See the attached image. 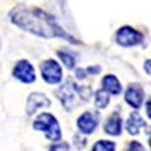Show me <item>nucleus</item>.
I'll use <instances>...</instances> for the list:
<instances>
[{
  "label": "nucleus",
  "mask_w": 151,
  "mask_h": 151,
  "mask_svg": "<svg viewBox=\"0 0 151 151\" xmlns=\"http://www.w3.org/2000/svg\"><path fill=\"white\" fill-rule=\"evenodd\" d=\"M9 20L21 30H26L40 38H45V40L59 38V40H65L76 45L80 44V41L76 40L73 35H70L52 14H48L47 11L41 8L21 5L15 6L9 11Z\"/></svg>",
  "instance_id": "nucleus-1"
},
{
  "label": "nucleus",
  "mask_w": 151,
  "mask_h": 151,
  "mask_svg": "<svg viewBox=\"0 0 151 151\" xmlns=\"http://www.w3.org/2000/svg\"><path fill=\"white\" fill-rule=\"evenodd\" d=\"M55 95L58 97L60 104L64 106V109L71 112L80 104L89 101L91 89L88 86H80L73 80H67L55 91Z\"/></svg>",
  "instance_id": "nucleus-2"
},
{
  "label": "nucleus",
  "mask_w": 151,
  "mask_h": 151,
  "mask_svg": "<svg viewBox=\"0 0 151 151\" xmlns=\"http://www.w3.org/2000/svg\"><path fill=\"white\" fill-rule=\"evenodd\" d=\"M33 129L38 132H42L47 139L52 142H58L62 139V130H60L59 121L56 119L53 113H48V112L40 113L33 121Z\"/></svg>",
  "instance_id": "nucleus-3"
},
{
  "label": "nucleus",
  "mask_w": 151,
  "mask_h": 151,
  "mask_svg": "<svg viewBox=\"0 0 151 151\" xmlns=\"http://www.w3.org/2000/svg\"><path fill=\"white\" fill-rule=\"evenodd\" d=\"M41 70V76L45 83L48 85H58L62 82V77H64V73H62L60 64L55 59H45L44 62H41L40 65Z\"/></svg>",
  "instance_id": "nucleus-4"
},
{
  "label": "nucleus",
  "mask_w": 151,
  "mask_h": 151,
  "mask_svg": "<svg viewBox=\"0 0 151 151\" xmlns=\"http://www.w3.org/2000/svg\"><path fill=\"white\" fill-rule=\"evenodd\" d=\"M12 77L21 83L29 85L36 80V71L27 59H20L12 68Z\"/></svg>",
  "instance_id": "nucleus-5"
},
{
  "label": "nucleus",
  "mask_w": 151,
  "mask_h": 151,
  "mask_svg": "<svg viewBox=\"0 0 151 151\" xmlns=\"http://www.w3.org/2000/svg\"><path fill=\"white\" fill-rule=\"evenodd\" d=\"M116 42L122 47H134L144 41V35L132 26H122L116 32Z\"/></svg>",
  "instance_id": "nucleus-6"
},
{
  "label": "nucleus",
  "mask_w": 151,
  "mask_h": 151,
  "mask_svg": "<svg viewBox=\"0 0 151 151\" xmlns=\"http://www.w3.org/2000/svg\"><path fill=\"white\" fill-rule=\"evenodd\" d=\"M98 124H100V115L97 112H91V110L83 112L82 115L77 118V121H76V125H77L79 133H82L83 136L92 134L97 130Z\"/></svg>",
  "instance_id": "nucleus-7"
},
{
  "label": "nucleus",
  "mask_w": 151,
  "mask_h": 151,
  "mask_svg": "<svg viewBox=\"0 0 151 151\" xmlns=\"http://www.w3.org/2000/svg\"><path fill=\"white\" fill-rule=\"evenodd\" d=\"M52 101L50 98L41 92H32L29 97H27V101H26V113L29 116L35 115L36 112H40L41 109H45V107H50Z\"/></svg>",
  "instance_id": "nucleus-8"
},
{
  "label": "nucleus",
  "mask_w": 151,
  "mask_h": 151,
  "mask_svg": "<svg viewBox=\"0 0 151 151\" xmlns=\"http://www.w3.org/2000/svg\"><path fill=\"white\" fill-rule=\"evenodd\" d=\"M144 89H142V86L141 85H137V83H132L129 85V88L125 89L124 92V100H125V103H127L129 106H132L133 109H139L144 103Z\"/></svg>",
  "instance_id": "nucleus-9"
},
{
  "label": "nucleus",
  "mask_w": 151,
  "mask_h": 151,
  "mask_svg": "<svg viewBox=\"0 0 151 151\" xmlns=\"http://www.w3.org/2000/svg\"><path fill=\"white\" fill-rule=\"evenodd\" d=\"M145 127H147V122L137 112H133L129 116L127 122H125V130H127L129 134H132V136H137Z\"/></svg>",
  "instance_id": "nucleus-10"
},
{
  "label": "nucleus",
  "mask_w": 151,
  "mask_h": 151,
  "mask_svg": "<svg viewBox=\"0 0 151 151\" xmlns=\"http://www.w3.org/2000/svg\"><path fill=\"white\" fill-rule=\"evenodd\" d=\"M101 89L106 91L109 95H119L122 91V85L118 80L116 76L113 74H106L101 80Z\"/></svg>",
  "instance_id": "nucleus-11"
},
{
  "label": "nucleus",
  "mask_w": 151,
  "mask_h": 151,
  "mask_svg": "<svg viewBox=\"0 0 151 151\" xmlns=\"http://www.w3.org/2000/svg\"><path fill=\"white\" fill-rule=\"evenodd\" d=\"M104 132L110 136H119L122 133V118L118 113H112L104 122Z\"/></svg>",
  "instance_id": "nucleus-12"
},
{
  "label": "nucleus",
  "mask_w": 151,
  "mask_h": 151,
  "mask_svg": "<svg viewBox=\"0 0 151 151\" xmlns=\"http://www.w3.org/2000/svg\"><path fill=\"white\" fill-rule=\"evenodd\" d=\"M109 103H110V95L106 91H103V89H98L95 92V95H94V104H95V107L97 109H104V107L109 106Z\"/></svg>",
  "instance_id": "nucleus-13"
},
{
  "label": "nucleus",
  "mask_w": 151,
  "mask_h": 151,
  "mask_svg": "<svg viewBox=\"0 0 151 151\" xmlns=\"http://www.w3.org/2000/svg\"><path fill=\"white\" fill-rule=\"evenodd\" d=\"M58 56H59L60 62L64 64V67H67L68 70H76V56H73L68 52H64V50H59Z\"/></svg>",
  "instance_id": "nucleus-14"
},
{
  "label": "nucleus",
  "mask_w": 151,
  "mask_h": 151,
  "mask_svg": "<svg viewBox=\"0 0 151 151\" xmlns=\"http://www.w3.org/2000/svg\"><path fill=\"white\" fill-rule=\"evenodd\" d=\"M91 151H116V144L113 141H97Z\"/></svg>",
  "instance_id": "nucleus-15"
},
{
  "label": "nucleus",
  "mask_w": 151,
  "mask_h": 151,
  "mask_svg": "<svg viewBox=\"0 0 151 151\" xmlns=\"http://www.w3.org/2000/svg\"><path fill=\"white\" fill-rule=\"evenodd\" d=\"M48 151H70V144L65 142V141L53 142V145L48 148Z\"/></svg>",
  "instance_id": "nucleus-16"
},
{
  "label": "nucleus",
  "mask_w": 151,
  "mask_h": 151,
  "mask_svg": "<svg viewBox=\"0 0 151 151\" xmlns=\"http://www.w3.org/2000/svg\"><path fill=\"white\" fill-rule=\"evenodd\" d=\"M124 151H145V147L141 142H137V141H132Z\"/></svg>",
  "instance_id": "nucleus-17"
},
{
  "label": "nucleus",
  "mask_w": 151,
  "mask_h": 151,
  "mask_svg": "<svg viewBox=\"0 0 151 151\" xmlns=\"http://www.w3.org/2000/svg\"><path fill=\"white\" fill-rule=\"evenodd\" d=\"M86 70V74L88 76H95V74H100V71H101V67L100 65H91V67H88L85 68Z\"/></svg>",
  "instance_id": "nucleus-18"
},
{
  "label": "nucleus",
  "mask_w": 151,
  "mask_h": 151,
  "mask_svg": "<svg viewBox=\"0 0 151 151\" xmlns=\"http://www.w3.org/2000/svg\"><path fill=\"white\" fill-rule=\"evenodd\" d=\"M144 70H145V73H147L148 76H151V59L145 60V64H144Z\"/></svg>",
  "instance_id": "nucleus-19"
},
{
  "label": "nucleus",
  "mask_w": 151,
  "mask_h": 151,
  "mask_svg": "<svg viewBox=\"0 0 151 151\" xmlns=\"http://www.w3.org/2000/svg\"><path fill=\"white\" fill-rule=\"evenodd\" d=\"M145 110H147V116L151 119V100L147 101V106H145Z\"/></svg>",
  "instance_id": "nucleus-20"
},
{
  "label": "nucleus",
  "mask_w": 151,
  "mask_h": 151,
  "mask_svg": "<svg viewBox=\"0 0 151 151\" xmlns=\"http://www.w3.org/2000/svg\"><path fill=\"white\" fill-rule=\"evenodd\" d=\"M147 136H148V144H150V148H151V125L150 127H147Z\"/></svg>",
  "instance_id": "nucleus-21"
},
{
  "label": "nucleus",
  "mask_w": 151,
  "mask_h": 151,
  "mask_svg": "<svg viewBox=\"0 0 151 151\" xmlns=\"http://www.w3.org/2000/svg\"><path fill=\"white\" fill-rule=\"evenodd\" d=\"M0 47H2V41H0Z\"/></svg>",
  "instance_id": "nucleus-22"
}]
</instances>
